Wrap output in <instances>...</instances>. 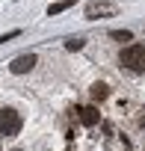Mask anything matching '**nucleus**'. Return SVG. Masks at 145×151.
<instances>
[{"label": "nucleus", "instance_id": "f257e3e1", "mask_svg": "<svg viewBox=\"0 0 145 151\" xmlns=\"http://www.w3.org/2000/svg\"><path fill=\"white\" fill-rule=\"evenodd\" d=\"M121 65L130 71H145V45H130L121 50Z\"/></svg>", "mask_w": 145, "mask_h": 151}, {"label": "nucleus", "instance_id": "f03ea898", "mask_svg": "<svg viewBox=\"0 0 145 151\" xmlns=\"http://www.w3.org/2000/svg\"><path fill=\"white\" fill-rule=\"evenodd\" d=\"M21 130V116L12 107H0V136H15Z\"/></svg>", "mask_w": 145, "mask_h": 151}, {"label": "nucleus", "instance_id": "7ed1b4c3", "mask_svg": "<svg viewBox=\"0 0 145 151\" xmlns=\"http://www.w3.org/2000/svg\"><path fill=\"white\" fill-rule=\"evenodd\" d=\"M116 12H118V6L110 3V0H92V3H86V18H89V21L110 18V15H116Z\"/></svg>", "mask_w": 145, "mask_h": 151}, {"label": "nucleus", "instance_id": "20e7f679", "mask_svg": "<svg viewBox=\"0 0 145 151\" xmlns=\"http://www.w3.org/2000/svg\"><path fill=\"white\" fill-rule=\"evenodd\" d=\"M33 65H36V53H21L9 62V71L12 74H27V71H33Z\"/></svg>", "mask_w": 145, "mask_h": 151}, {"label": "nucleus", "instance_id": "39448f33", "mask_svg": "<svg viewBox=\"0 0 145 151\" xmlns=\"http://www.w3.org/2000/svg\"><path fill=\"white\" fill-rule=\"evenodd\" d=\"M77 116H80V122H83L86 127L98 124V119H101V113H98L95 107H80V110H77Z\"/></svg>", "mask_w": 145, "mask_h": 151}, {"label": "nucleus", "instance_id": "423d86ee", "mask_svg": "<svg viewBox=\"0 0 145 151\" xmlns=\"http://www.w3.org/2000/svg\"><path fill=\"white\" fill-rule=\"evenodd\" d=\"M71 6H74V0H59V3H50V6H47V15L53 18V15H59V12L71 9Z\"/></svg>", "mask_w": 145, "mask_h": 151}, {"label": "nucleus", "instance_id": "0eeeda50", "mask_svg": "<svg viewBox=\"0 0 145 151\" xmlns=\"http://www.w3.org/2000/svg\"><path fill=\"white\" fill-rule=\"evenodd\" d=\"M107 95H110V89H107L104 83H95V86H92V98H95V101H104Z\"/></svg>", "mask_w": 145, "mask_h": 151}, {"label": "nucleus", "instance_id": "6e6552de", "mask_svg": "<svg viewBox=\"0 0 145 151\" xmlns=\"http://www.w3.org/2000/svg\"><path fill=\"white\" fill-rule=\"evenodd\" d=\"M83 45H86V42H83L80 36H77V39H68V42H65V47H68V50H80Z\"/></svg>", "mask_w": 145, "mask_h": 151}, {"label": "nucleus", "instance_id": "1a4fd4ad", "mask_svg": "<svg viewBox=\"0 0 145 151\" xmlns=\"http://www.w3.org/2000/svg\"><path fill=\"white\" fill-rule=\"evenodd\" d=\"M113 39H118V42H130L133 36H130V30H113Z\"/></svg>", "mask_w": 145, "mask_h": 151}]
</instances>
